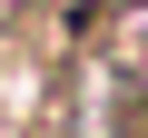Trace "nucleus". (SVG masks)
I'll return each instance as SVG.
<instances>
[{
    "label": "nucleus",
    "instance_id": "1",
    "mask_svg": "<svg viewBox=\"0 0 148 138\" xmlns=\"http://www.w3.org/2000/svg\"><path fill=\"white\" fill-rule=\"evenodd\" d=\"M0 138H20V128H10V118H0Z\"/></svg>",
    "mask_w": 148,
    "mask_h": 138
}]
</instances>
